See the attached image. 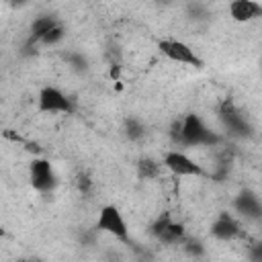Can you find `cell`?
Listing matches in <instances>:
<instances>
[{
	"label": "cell",
	"mask_w": 262,
	"mask_h": 262,
	"mask_svg": "<svg viewBox=\"0 0 262 262\" xmlns=\"http://www.w3.org/2000/svg\"><path fill=\"white\" fill-rule=\"evenodd\" d=\"M180 129H182V145H217L221 139L217 133H213L201 117L196 115H186L180 121Z\"/></svg>",
	"instance_id": "obj_1"
},
{
	"label": "cell",
	"mask_w": 262,
	"mask_h": 262,
	"mask_svg": "<svg viewBox=\"0 0 262 262\" xmlns=\"http://www.w3.org/2000/svg\"><path fill=\"white\" fill-rule=\"evenodd\" d=\"M96 229L108 233V235H115L117 239H123L127 242L129 239V231H127V223L121 215V211L113 205H106L100 209L98 213V219H96Z\"/></svg>",
	"instance_id": "obj_2"
},
{
	"label": "cell",
	"mask_w": 262,
	"mask_h": 262,
	"mask_svg": "<svg viewBox=\"0 0 262 262\" xmlns=\"http://www.w3.org/2000/svg\"><path fill=\"white\" fill-rule=\"evenodd\" d=\"M158 49L172 61H178V63H186V66H192V68H203V59L194 53V49L182 41H176V39H162L158 43Z\"/></svg>",
	"instance_id": "obj_3"
},
{
	"label": "cell",
	"mask_w": 262,
	"mask_h": 262,
	"mask_svg": "<svg viewBox=\"0 0 262 262\" xmlns=\"http://www.w3.org/2000/svg\"><path fill=\"white\" fill-rule=\"evenodd\" d=\"M37 108L39 113H66L70 115L74 111V104L72 100L55 86H45L41 88L39 92V98H37Z\"/></svg>",
	"instance_id": "obj_4"
},
{
	"label": "cell",
	"mask_w": 262,
	"mask_h": 262,
	"mask_svg": "<svg viewBox=\"0 0 262 262\" xmlns=\"http://www.w3.org/2000/svg\"><path fill=\"white\" fill-rule=\"evenodd\" d=\"M29 180H31V186L39 192H51L57 184L55 180V174H53V168L49 164V160L45 158H35L29 166Z\"/></svg>",
	"instance_id": "obj_5"
},
{
	"label": "cell",
	"mask_w": 262,
	"mask_h": 262,
	"mask_svg": "<svg viewBox=\"0 0 262 262\" xmlns=\"http://www.w3.org/2000/svg\"><path fill=\"white\" fill-rule=\"evenodd\" d=\"M219 119H221L223 125H225L233 135H237V137H248L250 131H252L250 123H248L246 117L233 106L231 100H225V102L221 104V108H219Z\"/></svg>",
	"instance_id": "obj_6"
},
{
	"label": "cell",
	"mask_w": 262,
	"mask_h": 262,
	"mask_svg": "<svg viewBox=\"0 0 262 262\" xmlns=\"http://www.w3.org/2000/svg\"><path fill=\"white\" fill-rule=\"evenodd\" d=\"M164 166L176 176H203V168L182 151H168L164 156Z\"/></svg>",
	"instance_id": "obj_7"
},
{
	"label": "cell",
	"mask_w": 262,
	"mask_h": 262,
	"mask_svg": "<svg viewBox=\"0 0 262 262\" xmlns=\"http://www.w3.org/2000/svg\"><path fill=\"white\" fill-rule=\"evenodd\" d=\"M233 207L239 215H244L248 219H260V215H262V205H260V199L254 190H242L235 196Z\"/></svg>",
	"instance_id": "obj_8"
},
{
	"label": "cell",
	"mask_w": 262,
	"mask_h": 262,
	"mask_svg": "<svg viewBox=\"0 0 262 262\" xmlns=\"http://www.w3.org/2000/svg\"><path fill=\"white\" fill-rule=\"evenodd\" d=\"M262 14V6L256 0H231L229 2V16L235 23H250Z\"/></svg>",
	"instance_id": "obj_9"
},
{
	"label": "cell",
	"mask_w": 262,
	"mask_h": 262,
	"mask_svg": "<svg viewBox=\"0 0 262 262\" xmlns=\"http://www.w3.org/2000/svg\"><path fill=\"white\" fill-rule=\"evenodd\" d=\"M211 235L217 237V239H221V242H229V239H233V237L239 235V225H237V221H235L229 213L223 211V213L213 221V225H211Z\"/></svg>",
	"instance_id": "obj_10"
},
{
	"label": "cell",
	"mask_w": 262,
	"mask_h": 262,
	"mask_svg": "<svg viewBox=\"0 0 262 262\" xmlns=\"http://www.w3.org/2000/svg\"><path fill=\"white\" fill-rule=\"evenodd\" d=\"M59 20L53 16V14H41V16H37L33 23H31V43H35V41H39L51 27H55Z\"/></svg>",
	"instance_id": "obj_11"
},
{
	"label": "cell",
	"mask_w": 262,
	"mask_h": 262,
	"mask_svg": "<svg viewBox=\"0 0 262 262\" xmlns=\"http://www.w3.org/2000/svg\"><path fill=\"white\" fill-rule=\"evenodd\" d=\"M162 244H168V246H174V244H180L184 242V225L182 223H174L170 221L168 227L164 229V233L158 237Z\"/></svg>",
	"instance_id": "obj_12"
},
{
	"label": "cell",
	"mask_w": 262,
	"mask_h": 262,
	"mask_svg": "<svg viewBox=\"0 0 262 262\" xmlns=\"http://www.w3.org/2000/svg\"><path fill=\"white\" fill-rule=\"evenodd\" d=\"M137 176L141 180H154L160 176V164L151 158H141L137 162Z\"/></svg>",
	"instance_id": "obj_13"
},
{
	"label": "cell",
	"mask_w": 262,
	"mask_h": 262,
	"mask_svg": "<svg viewBox=\"0 0 262 262\" xmlns=\"http://www.w3.org/2000/svg\"><path fill=\"white\" fill-rule=\"evenodd\" d=\"M125 135H127V139H131V141L141 139V137L145 135V127H143V123H141L139 119L129 117V119L125 121Z\"/></svg>",
	"instance_id": "obj_14"
},
{
	"label": "cell",
	"mask_w": 262,
	"mask_h": 262,
	"mask_svg": "<svg viewBox=\"0 0 262 262\" xmlns=\"http://www.w3.org/2000/svg\"><path fill=\"white\" fill-rule=\"evenodd\" d=\"M63 35H66V29L57 23V25H55V27H51V29H49V31H47L39 41H41L43 45H55V43H59V41L63 39Z\"/></svg>",
	"instance_id": "obj_15"
},
{
	"label": "cell",
	"mask_w": 262,
	"mask_h": 262,
	"mask_svg": "<svg viewBox=\"0 0 262 262\" xmlns=\"http://www.w3.org/2000/svg\"><path fill=\"white\" fill-rule=\"evenodd\" d=\"M66 61L72 66V70L74 72H86L88 70V59L82 55V53H78V51H70V53H66Z\"/></svg>",
	"instance_id": "obj_16"
},
{
	"label": "cell",
	"mask_w": 262,
	"mask_h": 262,
	"mask_svg": "<svg viewBox=\"0 0 262 262\" xmlns=\"http://www.w3.org/2000/svg\"><path fill=\"white\" fill-rule=\"evenodd\" d=\"M170 221H172V219H170V215H168V213L160 215V217L151 223V235H154V237H160V235L164 233V229L168 227V223H170Z\"/></svg>",
	"instance_id": "obj_17"
},
{
	"label": "cell",
	"mask_w": 262,
	"mask_h": 262,
	"mask_svg": "<svg viewBox=\"0 0 262 262\" xmlns=\"http://www.w3.org/2000/svg\"><path fill=\"white\" fill-rule=\"evenodd\" d=\"M170 139L176 143V145H182V129H180V119L174 121L170 125Z\"/></svg>",
	"instance_id": "obj_18"
},
{
	"label": "cell",
	"mask_w": 262,
	"mask_h": 262,
	"mask_svg": "<svg viewBox=\"0 0 262 262\" xmlns=\"http://www.w3.org/2000/svg\"><path fill=\"white\" fill-rule=\"evenodd\" d=\"M186 246V252L188 254H192V256H203L205 254V248H203V244L201 242H194V239H188V242H184Z\"/></svg>",
	"instance_id": "obj_19"
},
{
	"label": "cell",
	"mask_w": 262,
	"mask_h": 262,
	"mask_svg": "<svg viewBox=\"0 0 262 262\" xmlns=\"http://www.w3.org/2000/svg\"><path fill=\"white\" fill-rule=\"evenodd\" d=\"M76 184H78V190L80 192H90V186H92V180L86 176V174H78V178H76Z\"/></svg>",
	"instance_id": "obj_20"
},
{
	"label": "cell",
	"mask_w": 262,
	"mask_h": 262,
	"mask_svg": "<svg viewBox=\"0 0 262 262\" xmlns=\"http://www.w3.org/2000/svg\"><path fill=\"white\" fill-rule=\"evenodd\" d=\"M27 2H29V0H10V4H12V6H16V8H18V6H25Z\"/></svg>",
	"instance_id": "obj_21"
},
{
	"label": "cell",
	"mask_w": 262,
	"mask_h": 262,
	"mask_svg": "<svg viewBox=\"0 0 262 262\" xmlns=\"http://www.w3.org/2000/svg\"><path fill=\"white\" fill-rule=\"evenodd\" d=\"M158 2H170V0H158Z\"/></svg>",
	"instance_id": "obj_22"
},
{
	"label": "cell",
	"mask_w": 262,
	"mask_h": 262,
	"mask_svg": "<svg viewBox=\"0 0 262 262\" xmlns=\"http://www.w3.org/2000/svg\"><path fill=\"white\" fill-rule=\"evenodd\" d=\"M0 235H2V229H0Z\"/></svg>",
	"instance_id": "obj_23"
}]
</instances>
